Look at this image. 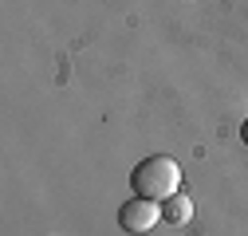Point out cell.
Listing matches in <instances>:
<instances>
[{
    "mask_svg": "<svg viewBox=\"0 0 248 236\" xmlns=\"http://www.w3.org/2000/svg\"><path fill=\"white\" fill-rule=\"evenodd\" d=\"M130 185H134L138 197L166 201V197H173L177 185H181V165H177L173 158H166V154H154V158H146V162L134 165Z\"/></svg>",
    "mask_w": 248,
    "mask_h": 236,
    "instance_id": "obj_1",
    "label": "cell"
},
{
    "mask_svg": "<svg viewBox=\"0 0 248 236\" xmlns=\"http://www.w3.org/2000/svg\"><path fill=\"white\" fill-rule=\"evenodd\" d=\"M158 221H162V205L150 201V197H134V201H126V205L118 209V224L126 228V232H134V236L150 232Z\"/></svg>",
    "mask_w": 248,
    "mask_h": 236,
    "instance_id": "obj_2",
    "label": "cell"
},
{
    "mask_svg": "<svg viewBox=\"0 0 248 236\" xmlns=\"http://www.w3.org/2000/svg\"><path fill=\"white\" fill-rule=\"evenodd\" d=\"M162 217H166L170 224H189V221H193V201L185 197V193L166 197V205H162Z\"/></svg>",
    "mask_w": 248,
    "mask_h": 236,
    "instance_id": "obj_3",
    "label": "cell"
},
{
    "mask_svg": "<svg viewBox=\"0 0 248 236\" xmlns=\"http://www.w3.org/2000/svg\"><path fill=\"white\" fill-rule=\"evenodd\" d=\"M240 138H244V142H248V122H244V130H240Z\"/></svg>",
    "mask_w": 248,
    "mask_h": 236,
    "instance_id": "obj_4",
    "label": "cell"
}]
</instances>
